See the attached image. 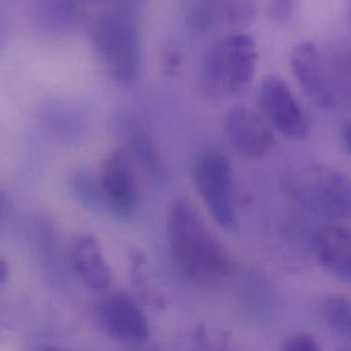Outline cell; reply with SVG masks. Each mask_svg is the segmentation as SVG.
I'll return each instance as SVG.
<instances>
[{
  "label": "cell",
  "instance_id": "obj_6",
  "mask_svg": "<svg viewBox=\"0 0 351 351\" xmlns=\"http://www.w3.org/2000/svg\"><path fill=\"white\" fill-rule=\"evenodd\" d=\"M103 205L119 219H132L140 208V189L128 152L112 151L103 162L100 174Z\"/></svg>",
  "mask_w": 351,
  "mask_h": 351
},
{
  "label": "cell",
  "instance_id": "obj_22",
  "mask_svg": "<svg viewBox=\"0 0 351 351\" xmlns=\"http://www.w3.org/2000/svg\"><path fill=\"white\" fill-rule=\"evenodd\" d=\"M10 272H11V269H10L8 263L4 258H1L0 260V283H5L7 282V279L10 276Z\"/></svg>",
  "mask_w": 351,
  "mask_h": 351
},
{
  "label": "cell",
  "instance_id": "obj_11",
  "mask_svg": "<svg viewBox=\"0 0 351 351\" xmlns=\"http://www.w3.org/2000/svg\"><path fill=\"white\" fill-rule=\"evenodd\" d=\"M69 261L85 287L104 291L111 285V269L96 238L88 234L75 235L69 246Z\"/></svg>",
  "mask_w": 351,
  "mask_h": 351
},
{
  "label": "cell",
  "instance_id": "obj_24",
  "mask_svg": "<svg viewBox=\"0 0 351 351\" xmlns=\"http://www.w3.org/2000/svg\"><path fill=\"white\" fill-rule=\"evenodd\" d=\"M34 351H73L70 349H66V348H59V346H43L40 349Z\"/></svg>",
  "mask_w": 351,
  "mask_h": 351
},
{
  "label": "cell",
  "instance_id": "obj_16",
  "mask_svg": "<svg viewBox=\"0 0 351 351\" xmlns=\"http://www.w3.org/2000/svg\"><path fill=\"white\" fill-rule=\"evenodd\" d=\"M69 186L73 194L88 208H97L103 205L100 179L86 170H75L70 174Z\"/></svg>",
  "mask_w": 351,
  "mask_h": 351
},
{
  "label": "cell",
  "instance_id": "obj_26",
  "mask_svg": "<svg viewBox=\"0 0 351 351\" xmlns=\"http://www.w3.org/2000/svg\"><path fill=\"white\" fill-rule=\"evenodd\" d=\"M350 15H351V4H350Z\"/></svg>",
  "mask_w": 351,
  "mask_h": 351
},
{
  "label": "cell",
  "instance_id": "obj_19",
  "mask_svg": "<svg viewBox=\"0 0 351 351\" xmlns=\"http://www.w3.org/2000/svg\"><path fill=\"white\" fill-rule=\"evenodd\" d=\"M295 4L293 1H274L269 5V16L276 22H286L294 14Z\"/></svg>",
  "mask_w": 351,
  "mask_h": 351
},
{
  "label": "cell",
  "instance_id": "obj_14",
  "mask_svg": "<svg viewBox=\"0 0 351 351\" xmlns=\"http://www.w3.org/2000/svg\"><path fill=\"white\" fill-rule=\"evenodd\" d=\"M33 16L38 27L51 34L69 33L80 21V5L73 1H37Z\"/></svg>",
  "mask_w": 351,
  "mask_h": 351
},
{
  "label": "cell",
  "instance_id": "obj_20",
  "mask_svg": "<svg viewBox=\"0 0 351 351\" xmlns=\"http://www.w3.org/2000/svg\"><path fill=\"white\" fill-rule=\"evenodd\" d=\"M182 64V55L178 49H170L167 53H166V58H165V70L169 75H173L176 74V70L180 67Z\"/></svg>",
  "mask_w": 351,
  "mask_h": 351
},
{
  "label": "cell",
  "instance_id": "obj_7",
  "mask_svg": "<svg viewBox=\"0 0 351 351\" xmlns=\"http://www.w3.org/2000/svg\"><path fill=\"white\" fill-rule=\"evenodd\" d=\"M258 100L267 121L283 136L304 140L309 133L308 118L286 81L267 77L260 86Z\"/></svg>",
  "mask_w": 351,
  "mask_h": 351
},
{
  "label": "cell",
  "instance_id": "obj_13",
  "mask_svg": "<svg viewBox=\"0 0 351 351\" xmlns=\"http://www.w3.org/2000/svg\"><path fill=\"white\" fill-rule=\"evenodd\" d=\"M256 7L245 1H195L187 5L186 22L195 34H206L221 23H241L250 21Z\"/></svg>",
  "mask_w": 351,
  "mask_h": 351
},
{
  "label": "cell",
  "instance_id": "obj_1",
  "mask_svg": "<svg viewBox=\"0 0 351 351\" xmlns=\"http://www.w3.org/2000/svg\"><path fill=\"white\" fill-rule=\"evenodd\" d=\"M167 242L180 272L197 283H219L234 275L235 263L194 206L179 199L167 217Z\"/></svg>",
  "mask_w": 351,
  "mask_h": 351
},
{
  "label": "cell",
  "instance_id": "obj_15",
  "mask_svg": "<svg viewBox=\"0 0 351 351\" xmlns=\"http://www.w3.org/2000/svg\"><path fill=\"white\" fill-rule=\"evenodd\" d=\"M323 317L327 326L351 346V300L342 295H330L323 304Z\"/></svg>",
  "mask_w": 351,
  "mask_h": 351
},
{
  "label": "cell",
  "instance_id": "obj_21",
  "mask_svg": "<svg viewBox=\"0 0 351 351\" xmlns=\"http://www.w3.org/2000/svg\"><path fill=\"white\" fill-rule=\"evenodd\" d=\"M342 140L349 151V154L351 155V121H349L348 123L343 125L342 128Z\"/></svg>",
  "mask_w": 351,
  "mask_h": 351
},
{
  "label": "cell",
  "instance_id": "obj_4",
  "mask_svg": "<svg viewBox=\"0 0 351 351\" xmlns=\"http://www.w3.org/2000/svg\"><path fill=\"white\" fill-rule=\"evenodd\" d=\"M285 186L289 195L309 212L351 220V179L345 173L323 165H304L286 176Z\"/></svg>",
  "mask_w": 351,
  "mask_h": 351
},
{
  "label": "cell",
  "instance_id": "obj_17",
  "mask_svg": "<svg viewBox=\"0 0 351 351\" xmlns=\"http://www.w3.org/2000/svg\"><path fill=\"white\" fill-rule=\"evenodd\" d=\"M132 154L136 156L138 163L145 169V171L156 179L165 178V167L159 152L156 151L154 143L143 134H134L130 138Z\"/></svg>",
  "mask_w": 351,
  "mask_h": 351
},
{
  "label": "cell",
  "instance_id": "obj_5",
  "mask_svg": "<svg viewBox=\"0 0 351 351\" xmlns=\"http://www.w3.org/2000/svg\"><path fill=\"white\" fill-rule=\"evenodd\" d=\"M193 180L213 220L226 230H234L237 227L234 171L228 158L213 149L199 154L193 165Z\"/></svg>",
  "mask_w": 351,
  "mask_h": 351
},
{
  "label": "cell",
  "instance_id": "obj_9",
  "mask_svg": "<svg viewBox=\"0 0 351 351\" xmlns=\"http://www.w3.org/2000/svg\"><path fill=\"white\" fill-rule=\"evenodd\" d=\"M226 132L231 145L247 158L265 156L275 143L272 128L257 112L241 104L228 111Z\"/></svg>",
  "mask_w": 351,
  "mask_h": 351
},
{
  "label": "cell",
  "instance_id": "obj_3",
  "mask_svg": "<svg viewBox=\"0 0 351 351\" xmlns=\"http://www.w3.org/2000/svg\"><path fill=\"white\" fill-rule=\"evenodd\" d=\"M258 60L253 37L230 34L215 43L199 66V82L208 96L228 99L239 95L252 81Z\"/></svg>",
  "mask_w": 351,
  "mask_h": 351
},
{
  "label": "cell",
  "instance_id": "obj_8",
  "mask_svg": "<svg viewBox=\"0 0 351 351\" xmlns=\"http://www.w3.org/2000/svg\"><path fill=\"white\" fill-rule=\"evenodd\" d=\"M104 332L125 345H144L151 335L149 322L141 306L128 293L119 291L104 300L99 309Z\"/></svg>",
  "mask_w": 351,
  "mask_h": 351
},
{
  "label": "cell",
  "instance_id": "obj_12",
  "mask_svg": "<svg viewBox=\"0 0 351 351\" xmlns=\"http://www.w3.org/2000/svg\"><path fill=\"white\" fill-rule=\"evenodd\" d=\"M312 250L317 264L338 280L351 283V230L326 226L312 237Z\"/></svg>",
  "mask_w": 351,
  "mask_h": 351
},
{
  "label": "cell",
  "instance_id": "obj_2",
  "mask_svg": "<svg viewBox=\"0 0 351 351\" xmlns=\"http://www.w3.org/2000/svg\"><path fill=\"white\" fill-rule=\"evenodd\" d=\"M90 38L108 74L121 85H133L141 73V30L136 11L115 5L100 12L90 26Z\"/></svg>",
  "mask_w": 351,
  "mask_h": 351
},
{
  "label": "cell",
  "instance_id": "obj_25",
  "mask_svg": "<svg viewBox=\"0 0 351 351\" xmlns=\"http://www.w3.org/2000/svg\"><path fill=\"white\" fill-rule=\"evenodd\" d=\"M337 351H351V346L350 345L349 346H342V348H338Z\"/></svg>",
  "mask_w": 351,
  "mask_h": 351
},
{
  "label": "cell",
  "instance_id": "obj_18",
  "mask_svg": "<svg viewBox=\"0 0 351 351\" xmlns=\"http://www.w3.org/2000/svg\"><path fill=\"white\" fill-rule=\"evenodd\" d=\"M282 351H323V349L315 337L309 334H297L285 342Z\"/></svg>",
  "mask_w": 351,
  "mask_h": 351
},
{
  "label": "cell",
  "instance_id": "obj_23",
  "mask_svg": "<svg viewBox=\"0 0 351 351\" xmlns=\"http://www.w3.org/2000/svg\"><path fill=\"white\" fill-rule=\"evenodd\" d=\"M205 351H232L226 343H212L209 348H205Z\"/></svg>",
  "mask_w": 351,
  "mask_h": 351
},
{
  "label": "cell",
  "instance_id": "obj_10",
  "mask_svg": "<svg viewBox=\"0 0 351 351\" xmlns=\"http://www.w3.org/2000/svg\"><path fill=\"white\" fill-rule=\"evenodd\" d=\"M290 64L301 88L317 107L331 108L335 104V93L326 64L312 41L298 43L293 48Z\"/></svg>",
  "mask_w": 351,
  "mask_h": 351
}]
</instances>
